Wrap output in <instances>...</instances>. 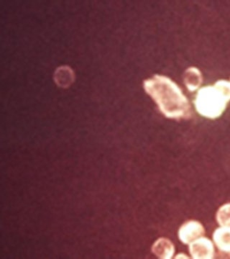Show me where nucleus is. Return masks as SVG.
<instances>
[{"instance_id":"nucleus-1","label":"nucleus","mask_w":230,"mask_h":259,"mask_svg":"<svg viewBox=\"0 0 230 259\" xmlns=\"http://www.w3.org/2000/svg\"><path fill=\"white\" fill-rule=\"evenodd\" d=\"M144 89L168 118L178 120L190 117L192 108L188 99L169 78L155 75L144 81Z\"/></svg>"},{"instance_id":"nucleus-2","label":"nucleus","mask_w":230,"mask_h":259,"mask_svg":"<svg viewBox=\"0 0 230 259\" xmlns=\"http://www.w3.org/2000/svg\"><path fill=\"white\" fill-rule=\"evenodd\" d=\"M230 101V81L219 80L213 86L204 87L197 94L194 105L203 117L218 118L226 110Z\"/></svg>"},{"instance_id":"nucleus-3","label":"nucleus","mask_w":230,"mask_h":259,"mask_svg":"<svg viewBox=\"0 0 230 259\" xmlns=\"http://www.w3.org/2000/svg\"><path fill=\"white\" fill-rule=\"evenodd\" d=\"M204 226L198 221H190L183 223L178 231V238L184 244L191 243L204 236Z\"/></svg>"},{"instance_id":"nucleus-4","label":"nucleus","mask_w":230,"mask_h":259,"mask_svg":"<svg viewBox=\"0 0 230 259\" xmlns=\"http://www.w3.org/2000/svg\"><path fill=\"white\" fill-rule=\"evenodd\" d=\"M189 251L192 258L195 259H211L214 256V244L203 236L189 244Z\"/></svg>"},{"instance_id":"nucleus-5","label":"nucleus","mask_w":230,"mask_h":259,"mask_svg":"<svg viewBox=\"0 0 230 259\" xmlns=\"http://www.w3.org/2000/svg\"><path fill=\"white\" fill-rule=\"evenodd\" d=\"M152 251L158 258L170 259L174 254L175 247L167 238H159L153 244Z\"/></svg>"},{"instance_id":"nucleus-6","label":"nucleus","mask_w":230,"mask_h":259,"mask_svg":"<svg viewBox=\"0 0 230 259\" xmlns=\"http://www.w3.org/2000/svg\"><path fill=\"white\" fill-rule=\"evenodd\" d=\"M213 241L218 249L226 254H230V229L221 227L213 234Z\"/></svg>"},{"instance_id":"nucleus-7","label":"nucleus","mask_w":230,"mask_h":259,"mask_svg":"<svg viewBox=\"0 0 230 259\" xmlns=\"http://www.w3.org/2000/svg\"><path fill=\"white\" fill-rule=\"evenodd\" d=\"M183 81L189 91L194 92L198 90L203 81L200 70L196 67L189 68L184 72Z\"/></svg>"},{"instance_id":"nucleus-8","label":"nucleus","mask_w":230,"mask_h":259,"mask_svg":"<svg viewBox=\"0 0 230 259\" xmlns=\"http://www.w3.org/2000/svg\"><path fill=\"white\" fill-rule=\"evenodd\" d=\"M216 221L221 227L230 229V203L221 206L216 213Z\"/></svg>"}]
</instances>
